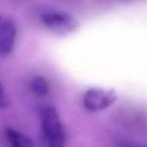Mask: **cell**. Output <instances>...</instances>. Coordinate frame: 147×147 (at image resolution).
Listing matches in <instances>:
<instances>
[{
  "label": "cell",
  "mask_w": 147,
  "mask_h": 147,
  "mask_svg": "<svg viewBox=\"0 0 147 147\" xmlns=\"http://www.w3.org/2000/svg\"><path fill=\"white\" fill-rule=\"evenodd\" d=\"M42 136L49 146L59 147L65 142V133L57 109L51 104H43L40 107Z\"/></svg>",
  "instance_id": "1"
},
{
  "label": "cell",
  "mask_w": 147,
  "mask_h": 147,
  "mask_svg": "<svg viewBox=\"0 0 147 147\" xmlns=\"http://www.w3.org/2000/svg\"><path fill=\"white\" fill-rule=\"evenodd\" d=\"M41 20L47 28L60 34H68L78 27V23L71 15L57 10L45 11L42 14Z\"/></svg>",
  "instance_id": "2"
},
{
  "label": "cell",
  "mask_w": 147,
  "mask_h": 147,
  "mask_svg": "<svg viewBox=\"0 0 147 147\" xmlns=\"http://www.w3.org/2000/svg\"><path fill=\"white\" fill-rule=\"evenodd\" d=\"M116 99L117 94L113 90L91 88L85 93L83 103L88 111L96 112L109 108L116 102Z\"/></svg>",
  "instance_id": "3"
},
{
  "label": "cell",
  "mask_w": 147,
  "mask_h": 147,
  "mask_svg": "<svg viewBox=\"0 0 147 147\" xmlns=\"http://www.w3.org/2000/svg\"><path fill=\"white\" fill-rule=\"evenodd\" d=\"M17 37V27L13 22L0 23V55L7 56L12 53Z\"/></svg>",
  "instance_id": "4"
},
{
  "label": "cell",
  "mask_w": 147,
  "mask_h": 147,
  "mask_svg": "<svg viewBox=\"0 0 147 147\" xmlns=\"http://www.w3.org/2000/svg\"><path fill=\"white\" fill-rule=\"evenodd\" d=\"M6 136L9 142L15 147H32L34 146L32 141L24 135L17 131L15 129L8 128L6 129Z\"/></svg>",
  "instance_id": "5"
},
{
  "label": "cell",
  "mask_w": 147,
  "mask_h": 147,
  "mask_svg": "<svg viewBox=\"0 0 147 147\" xmlns=\"http://www.w3.org/2000/svg\"><path fill=\"white\" fill-rule=\"evenodd\" d=\"M30 88L33 93L38 96H45L50 91V86L47 79L42 76H36L30 82Z\"/></svg>",
  "instance_id": "6"
},
{
  "label": "cell",
  "mask_w": 147,
  "mask_h": 147,
  "mask_svg": "<svg viewBox=\"0 0 147 147\" xmlns=\"http://www.w3.org/2000/svg\"><path fill=\"white\" fill-rule=\"evenodd\" d=\"M9 105V100L5 93L4 87L0 83V107L6 108Z\"/></svg>",
  "instance_id": "7"
},
{
  "label": "cell",
  "mask_w": 147,
  "mask_h": 147,
  "mask_svg": "<svg viewBox=\"0 0 147 147\" xmlns=\"http://www.w3.org/2000/svg\"><path fill=\"white\" fill-rule=\"evenodd\" d=\"M0 21H1V17H0Z\"/></svg>",
  "instance_id": "8"
}]
</instances>
